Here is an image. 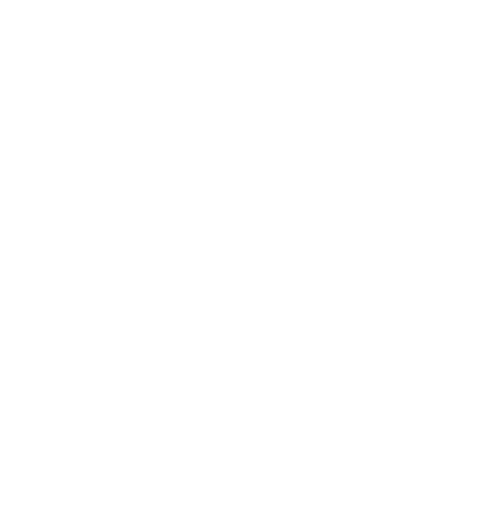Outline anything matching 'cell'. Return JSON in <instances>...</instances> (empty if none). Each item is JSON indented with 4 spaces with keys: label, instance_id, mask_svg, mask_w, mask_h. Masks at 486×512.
I'll use <instances>...</instances> for the list:
<instances>
[]
</instances>
